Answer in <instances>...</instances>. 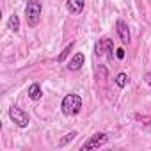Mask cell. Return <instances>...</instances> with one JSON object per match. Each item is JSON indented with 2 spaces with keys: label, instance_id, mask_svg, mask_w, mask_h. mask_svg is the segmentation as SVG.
<instances>
[{
  "label": "cell",
  "instance_id": "obj_7",
  "mask_svg": "<svg viewBox=\"0 0 151 151\" xmlns=\"http://www.w3.org/2000/svg\"><path fill=\"white\" fill-rule=\"evenodd\" d=\"M84 62H86V55L82 53V52H77L69 60H68V71H78L82 66H84Z\"/></svg>",
  "mask_w": 151,
  "mask_h": 151
},
{
  "label": "cell",
  "instance_id": "obj_10",
  "mask_svg": "<svg viewBox=\"0 0 151 151\" xmlns=\"http://www.w3.org/2000/svg\"><path fill=\"white\" fill-rule=\"evenodd\" d=\"M7 27H9V30H13L14 34L20 32V16H18L16 13L9 16V20H7Z\"/></svg>",
  "mask_w": 151,
  "mask_h": 151
},
{
  "label": "cell",
  "instance_id": "obj_15",
  "mask_svg": "<svg viewBox=\"0 0 151 151\" xmlns=\"http://www.w3.org/2000/svg\"><path fill=\"white\" fill-rule=\"evenodd\" d=\"M144 80H146V84H147L149 89H151V71H147V73L144 75Z\"/></svg>",
  "mask_w": 151,
  "mask_h": 151
},
{
  "label": "cell",
  "instance_id": "obj_11",
  "mask_svg": "<svg viewBox=\"0 0 151 151\" xmlns=\"http://www.w3.org/2000/svg\"><path fill=\"white\" fill-rule=\"evenodd\" d=\"M128 80H130V77H128L126 73H117L116 78H114V84H116L119 89H124V87L128 86Z\"/></svg>",
  "mask_w": 151,
  "mask_h": 151
},
{
  "label": "cell",
  "instance_id": "obj_8",
  "mask_svg": "<svg viewBox=\"0 0 151 151\" xmlns=\"http://www.w3.org/2000/svg\"><path fill=\"white\" fill-rule=\"evenodd\" d=\"M86 7V0H66V9L69 14H82Z\"/></svg>",
  "mask_w": 151,
  "mask_h": 151
},
{
  "label": "cell",
  "instance_id": "obj_14",
  "mask_svg": "<svg viewBox=\"0 0 151 151\" xmlns=\"http://www.w3.org/2000/svg\"><path fill=\"white\" fill-rule=\"evenodd\" d=\"M124 55H126V53H124V50H123V48H117V50H116V57H117L119 60H123V59H124Z\"/></svg>",
  "mask_w": 151,
  "mask_h": 151
},
{
  "label": "cell",
  "instance_id": "obj_1",
  "mask_svg": "<svg viewBox=\"0 0 151 151\" xmlns=\"http://www.w3.org/2000/svg\"><path fill=\"white\" fill-rule=\"evenodd\" d=\"M60 110H62V114L68 116V117L80 114V110H82V98H80L78 94H75V93L66 94V96L62 98V101H60Z\"/></svg>",
  "mask_w": 151,
  "mask_h": 151
},
{
  "label": "cell",
  "instance_id": "obj_3",
  "mask_svg": "<svg viewBox=\"0 0 151 151\" xmlns=\"http://www.w3.org/2000/svg\"><path fill=\"white\" fill-rule=\"evenodd\" d=\"M94 53L98 57H107L109 60H114V41L110 37H103V39H98L94 43Z\"/></svg>",
  "mask_w": 151,
  "mask_h": 151
},
{
  "label": "cell",
  "instance_id": "obj_6",
  "mask_svg": "<svg viewBox=\"0 0 151 151\" xmlns=\"http://www.w3.org/2000/svg\"><path fill=\"white\" fill-rule=\"evenodd\" d=\"M116 32H117V36H119V39L126 45H130V41H132V34H130V29H128V23L124 22V20H117L116 22Z\"/></svg>",
  "mask_w": 151,
  "mask_h": 151
},
{
  "label": "cell",
  "instance_id": "obj_4",
  "mask_svg": "<svg viewBox=\"0 0 151 151\" xmlns=\"http://www.w3.org/2000/svg\"><path fill=\"white\" fill-rule=\"evenodd\" d=\"M9 119H11L18 128H27L29 123H30L29 114H27L23 109H20L18 105H11V107H9Z\"/></svg>",
  "mask_w": 151,
  "mask_h": 151
},
{
  "label": "cell",
  "instance_id": "obj_2",
  "mask_svg": "<svg viewBox=\"0 0 151 151\" xmlns=\"http://www.w3.org/2000/svg\"><path fill=\"white\" fill-rule=\"evenodd\" d=\"M41 13H43V4L39 2V0H27V6H25V20H27V25L30 29H36L39 25Z\"/></svg>",
  "mask_w": 151,
  "mask_h": 151
},
{
  "label": "cell",
  "instance_id": "obj_5",
  "mask_svg": "<svg viewBox=\"0 0 151 151\" xmlns=\"http://www.w3.org/2000/svg\"><path fill=\"white\" fill-rule=\"evenodd\" d=\"M109 142V135L105 133V132H96L93 137H89L84 144H82V151H89V149H98V147H101V146H105Z\"/></svg>",
  "mask_w": 151,
  "mask_h": 151
},
{
  "label": "cell",
  "instance_id": "obj_9",
  "mask_svg": "<svg viewBox=\"0 0 151 151\" xmlns=\"http://www.w3.org/2000/svg\"><path fill=\"white\" fill-rule=\"evenodd\" d=\"M27 94H29V98H30L32 101H39V100L43 98V89H41V84H39V82L30 84V86H29V89H27Z\"/></svg>",
  "mask_w": 151,
  "mask_h": 151
},
{
  "label": "cell",
  "instance_id": "obj_13",
  "mask_svg": "<svg viewBox=\"0 0 151 151\" xmlns=\"http://www.w3.org/2000/svg\"><path fill=\"white\" fill-rule=\"evenodd\" d=\"M77 135H78V133L75 132V130H73V132H69V133H66V135H64V137H62V139L59 140V147H64L66 144H69V142H71V140H73L75 137H77Z\"/></svg>",
  "mask_w": 151,
  "mask_h": 151
},
{
  "label": "cell",
  "instance_id": "obj_12",
  "mask_svg": "<svg viewBox=\"0 0 151 151\" xmlns=\"http://www.w3.org/2000/svg\"><path fill=\"white\" fill-rule=\"evenodd\" d=\"M73 48H75V41H71V43H69V45H68V46H66V48L60 52V55L57 57V62H64V60L69 57V53L73 52Z\"/></svg>",
  "mask_w": 151,
  "mask_h": 151
}]
</instances>
